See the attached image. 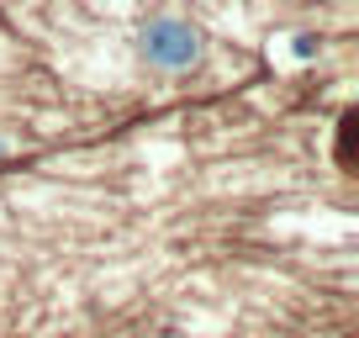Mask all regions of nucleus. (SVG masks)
Segmentation results:
<instances>
[{
	"instance_id": "nucleus-1",
	"label": "nucleus",
	"mask_w": 359,
	"mask_h": 338,
	"mask_svg": "<svg viewBox=\"0 0 359 338\" xmlns=\"http://www.w3.org/2000/svg\"><path fill=\"white\" fill-rule=\"evenodd\" d=\"M137 58H143L148 69H158V74H191L196 64L206 58V37L201 27H191L185 16H148L143 27H137Z\"/></svg>"
},
{
	"instance_id": "nucleus-2",
	"label": "nucleus",
	"mask_w": 359,
	"mask_h": 338,
	"mask_svg": "<svg viewBox=\"0 0 359 338\" xmlns=\"http://www.w3.org/2000/svg\"><path fill=\"white\" fill-rule=\"evenodd\" d=\"M0 154H6V137H0Z\"/></svg>"
}]
</instances>
